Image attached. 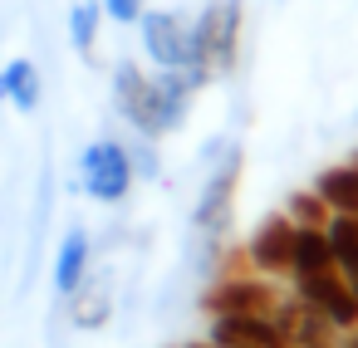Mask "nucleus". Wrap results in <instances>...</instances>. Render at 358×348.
<instances>
[{"label": "nucleus", "instance_id": "nucleus-1", "mask_svg": "<svg viewBox=\"0 0 358 348\" xmlns=\"http://www.w3.org/2000/svg\"><path fill=\"white\" fill-rule=\"evenodd\" d=\"M241 172H245L241 147L231 138H211V147H206V182H201V196L192 206V235H206V240H226L231 235Z\"/></svg>", "mask_w": 358, "mask_h": 348}, {"label": "nucleus", "instance_id": "nucleus-2", "mask_svg": "<svg viewBox=\"0 0 358 348\" xmlns=\"http://www.w3.org/2000/svg\"><path fill=\"white\" fill-rule=\"evenodd\" d=\"M241 25H245L241 0H211V6L192 20V59H187V69H196L206 84L231 79L236 59H241Z\"/></svg>", "mask_w": 358, "mask_h": 348}, {"label": "nucleus", "instance_id": "nucleus-3", "mask_svg": "<svg viewBox=\"0 0 358 348\" xmlns=\"http://www.w3.org/2000/svg\"><path fill=\"white\" fill-rule=\"evenodd\" d=\"M113 108H118V118H123L138 138H148V143L172 138V133H167V113H162V94H157L152 74L138 69L133 59H118V64H113Z\"/></svg>", "mask_w": 358, "mask_h": 348}, {"label": "nucleus", "instance_id": "nucleus-4", "mask_svg": "<svg viewBox=\"0 0 358 348\" xmlns=\"http://www.w3.org/2000/svg\"><path fill=\"white\" fill-rule=\"evenodd\" d=\"M79 187H84V196L99 201V206L128 201V191L138 187L133 162H128V143H118V138H94V143L79 152Z\"/></svg>", "mask_w": 358, "mask_h": 348}, {"label": "nucleus", "instance_id": "nucleus-5", "mask_svg": "<svg viewBox=\"0 0 358 348\" xmlns=\"http://www.w3.org/2000/svg\"><path fill=\"white\" fill-rule=\"evenodd\" d=\"M138 35H143V55L157 69H182L192 59V20H182L177 10H143Z\"/></svg>", "mask_w": 358, "mask_h": 348}, {"label": "nucleus", "instance_id": "nucleus-6", "mask_svg": "<svg viewBox=\"0 0 358 348\" xmlns=\"http://www.w3.org/2000/svg\"><path fill=\"white\" fill-rule=\"evenodd\" d=\"M280 299V284L265 280V275H221L206 294H201V309L216 319V314H270Z\"/></svg>", "mask_w": 358, "mask_h": 348}, {"label": "nucleus", "instance_id": "nucleus-7", "mask_svg": "<svg viewBox=\"0 0 358 348\" xmlns=\"http://www.w3.org/2000/svg\"><path fill=\"white\" fill-rule=\"evenodd\" d=\"M289 255H294V221H289L285 211H270V216L255 226V235L245 240V260H250L255 275L285 280V275H289Z\"/></svg>", "mask_w": 358, "mask_h": 348}, {"label": "nucleus", "instance_id": "nucleus-8", "mask_svg": "<svg viewBox=\"0 0 358 348\" xmlns=\"http://www.w3.org/2000/svg\"><path fill=\"white\" fill-rule=\"evenodd\" d=\"M294 294H299L309 309H319L338 333L358 328V299H353V284H348L338 270H329V275H309V280H294Z\"/></svg>", "mask_w": 358, "mask_h": 348}, {"label": "nucleus", "instance_id": "nucleus-9", "mask_svg": "<svg viewBox=\"0 0 358 348\" xmlns=\"http://www.w3.org/2000/svg\"><path fill=\"white\" fill-rule=\"evenodd\" d=\"M211 343H226V348H294L270 314H216L211 319Z\"/></svg>", "mask_w": 358, "mask_h": 348}, {"label": "nucleus", "instance_id": "nucleus-10", "mask_svg": "<svg viewBox=\"0 0 358 348\" xmlns=\"http://www.w3.org/2000/svg\"><path fill=\"white\" fill-rule=\"evenodd\" d=\"M89 270H94V235H89V226H69L64 240H59V250H55V265H50V284H55V294L69 299V294L84 284Z\"/></svg>", "mask_w": 358, "mask_h": 348}, {"label": "nucleus", "instance_id": "nucleus-11", "mask_svg": "<svg viewBox=\"0 0 358 348\" xmlns=\"http://www.w3.org/2000/svg\"><path fill=\"white\" fill-rule=\"evenodd\" d=\"M64 304H69L74 328H103L108 314H113V275H108V270H89L84 284H79Z\"/></svg>", "mask_w": 358, "mask_h": 348}, {"label": "nucleus", "instance_id": "nucleus-12", "mask_svg": "<svg viewBox=\"0 0 358 348\" xmlns=\"http://www.w3.org/2000/svg\"><path fill=\"white\" fill-rule=\"evenodd\" d=\"M309 191L324 201L329 216H358V167L353 162H338V167H324Z\"/></svg>", "mask_w": 358, "mask_h": 348}, {"label": "nucleus", "instance_id": "nucleus-13", "mask_svg": "<svg viewBox=\"0 0 358 348\" xmlns=\"http://www.w3.org/2000/svg\"><path fill=\"white\" fill-rule=\"evenodd\" d=\"M40 99H45V79L30 59H10L0 69V103H10L15 113H40Z\"/></svg>", "mask_w": 358, "mask_h": 348}, {"label": "nucleus", "instance_id": "nucleus-14", "mask_svg": "<svg viewBox=\"0 0 358 348\" xmlns=\"http://www.w3.org/2000/svg\"><path fill=\"white\" fill-rule=\"evenodd\" d=\"M334 270V250L324 226H294V255H289V284L309 280V275H329Z\"/></svg>", "mask_w": 358, "mask_h": 348}, {"label": "nucleus", "instance_id": "nucleus-15", "mask_svg": "<svg viewBox=\"0 0 358 348\" xmlns=\"http://www.w3.org/2000/svg\"><path fill=\"white\" fill-rule=\"evenodd\" d=\"M324 235H329V250H334V270L343 280H358V216H329Z\"/></svg>", "mask_w": 358, "mask_h": 348}, {"label": "nucleus", "instance_id": "nucleus-16", "mask_svg": "<svg viewBox=\"0 0 358 348\" xmlns=\"http://www.w3.org/2000/svg\"><path fill=\"white\" fill-rule=\"evenodd\" d=\"M99 20H103V6L99 0H74L69 6V45L89 59L94 45H99Z\"/></svg>", "mask_w": 358, "mask_h": 348}, {"label": "nucleus", "instance_id": "nucleus-17", "mask_svg": "<svg viewBox=\"0 0 358 348\" xmlns=\"http://www.w3.org/2000/svg\"><path fill=\"white\" fill-rule=\"evenodd\" d=\"M285 216L294 221V226H324L329 221V211H324V201L304 187V191H294L289 201H285Z\"/></svg>", "mask_w": 358, "mask_h": 348}, {"label": "nucleus", "instance_id": "nucleus-18", "mask_svg": "<svg viewBox=\"0 0 358 348\" xmlns=\"http://www.w3.org/2000/svg\"><path fill=\"white\" fill-rule=\"evenodd\" d=\"M128 162H133V177H162V162H157V147L148 143V138H138V143H128Z\"/></svg>", "mask_w": 358, "mask_h": 348}, {"label": "nucleus", "instance_id": "nucleus-19", "mask_svg": "<svg viewBox=\"0 0 358 348\" xmlns=\"http://www.w3.org/2000/svg\"><path fill=\"white\" fill-rule=\"evenodd\" d=\"M99 6H103L108 20H118V25H138V15L148 10V0H99Z\"/></svg>", "mask_w": 358, "mask_h": 348}, {"label": "nucleus", "instance_id": "nucleus-20", "mask_svg": "<svg viewBox=\"0 0 358 348\" xmlns=\"http://www.w3.org/2000/svg\"><path fill=\"white\" fill-rule=\"evenodd\" d=\"M334 348H358V328H348V333H338V338H334Z\"/></svg>", "mask_w": 358, "mask_h": 348}, {"label": "nucleus", "instance_id": "nucleus-21", "mask_svg": "<svg viewBox=\"0 0 358 348\" xmlns=\"http://www.w3.org/2000/svg\"><path fill=\"white\" fill-rule=\"evenodd\" d=\"M187 348H226V343H211V338H201V343H187Z\"/></svg>", "mask_w": 358, "mask_h": 348}, {"label": "nucleus", "instance_id": "nucleus-22", "mask_svg": "<svg viewBox=\"0 0 358 348\" xmlns=\"http://www.w3.org/2000/svg\"><path fill=\"white\" fill-rule=\"evenodd\" d=\"M348 284H353V299H358V280H348Z\"/></svg>", "mask_w": 358, "mask_h": 348}, {"label": "nucleus", "instance_id": "nucleus-23", "mask_svg": "<svg viewBox=\"0 0 358 348\" xmlns=\"http://www.w3.org/2000/svg\"><path fill=\"white\" fill-rule=\"evenodd\" d=\"M324 348H334V343H324Z\"/></svg>", "mask_w": 358, "mask_h": 348}]
</instances>
